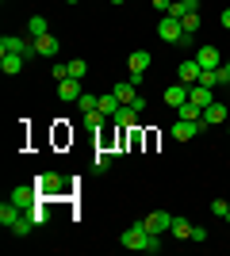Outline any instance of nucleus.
I'll return each mask as SVG.
<instances>
[{
    "instance_id": "obj_1",
    "label": "nucleus",
    "mask_w": 230,
    "mask_h": 256,
    "mask_svg": "<svg viewBox=\"0 0 230 256\" xmlns=\"http://www.w3.org/2000/svg\"><path fill=\"white\" fill-rule=\"evenodd\" d=\"M146 241H150V230H146L142 218H138V222H131V226L119 234V245L131 248V252H146Z\"/></svg>"
},
{
    "instance_id": "obj_2",
    "label": "nucleus",
    "mask_w": 230,
    "mask_h": 256,
    "mask_svg": "<svg viewBox=\"0 0 230 256\" xmlns=\"http://www.w3.org/2000/svg\"><path fill=\"white\" fill-rule=\"evenodd\" d=\"M35 188H39V195H69V180L62 176V172H43L39 180H35Z\"/></svg>"
},
{
    "instance_id": "obj_3",
    "label": "nucleus",
    "mask_w": 230,
    "mask_h": 256,
    "mask_svg": "<svg viewBox=\"0 0 230 256\" xmlns=\"http://www.w3.org/2000/svg\"><path fill=\"white\" fill-rule=\"evenodd\" d=\"M8 199L20 206V210H31V206H39V199H43V195H39V188H35V184H20V188H12Z\"/></svg>"
},
{
    "instance_id": "obj_4",
    "label": "nucleus",
    "mask_w": 230,
    "mask_h": 256,
    "mask_svg": "<svg viewBox=\"0 0 230 256\" xmlns=\"http://www.w3.org/2000/svg\"><path fill=\"white\" fill-rule=\"evenodd\" d=\"M0 54H23V58H35V42L20 38V34H4L0 38Z\"/></svg>"
},
{
    "instance_id": "obj_5",
    "label": "nucleus",
    "mask_w": 230,
    "mask_h": 256,
    "mask_svg": "<svg viewBox=\"0 0 230 256\" xmlns=\"http://www.w3.org/2000/svg\"><path fill=\"white\" fill-rule=\"evenodd\" d=\"M157 34H161L165 42H180V34H184V27H180V20H173V16H161V23H157Z\"/></svg>"
},
{
    "instance_id": "obj_6",
    "label": "nucleus",
    "mask_w": 230,
    "mask_h": 256,
    "mask_svg": "<svg viewBox=\"0 0 230 256\" xmlns=\"http://www.w3.org/2000/svg\"><path fill=\"white\" fill-rule=\"evenodd\" d=\"M85 96V88L77 76H66V80H58V100H66V104H77V100Z\"/></svg>"
},
{
    "instance_id": "obj_7",
    "label": "nucleus",
    "mask_w": 230,
    "mask_h": 256,
    "mask_svg": "<svg viewBox=\"0 0 230 256\" xmlns=\"http://www.w3.org/2000/svg\"><path fill=\"white\" fill-rule=\"evenodd\" d=\"M230 118V107L222 104V100H215L211 107H203V126H222Z\"/></svg>"
},
{
    "instance_id": "obj_8",
    "label": "nucleus",
    "mask_w": 230,
    "mask_h": 256,
    "mask_svg": "<svg viewBox=\"0 0 230 256\" xmlns=\"http://www.w3.org/2000/svg\"><path fill=\"white\" fill-rule=\"evenodd\" d=\"M142 222H146V230H150V234H169L173 214H169V210H153V214H146Z\"/></svg>"
},
{
    "instance_id": "obj_9",
    "label": "nucleus",
    "mask_w": 230,
    "mask_h": 256,
    "mask_svg": "<svg viewBox=\"0 0 230 256\" xmlns=\"http://www.w3.org/2000/svg\"><path fill=\"white\" fill-rule=\"evenodd\" d=\"M199 76H203V65H199L196 58L176 65V80H184V84H199Z\"/></svg>"
},
{
    "instance_id": "obj_10",
    "label": "nucleus",
    "mask_w": 230,
    "mask_h": 256,
    "mask_svg": "<svg viewBox=\"0 0 230 256\" xmlns=\"http://www.w3.org/2000/svg\"><path fill=\"white\" fill-rule=\"evenodd\" d=\"M199 130H203V122H192V118H176V122H173V138H176V142H192Z\"/></svg>"
},
{
    "instance_id": "obj_11",
    "label": "nucleus",
    "mask_w": 230,
    "mask_h": 256,
    "mask_svg": "<svg viewBox=\"0 0 230 256\" xmlns=\"http://www.w3.org/2000/svg\"><path fill=\"white\" fill-rule=\"evenodd\" d=\"M31 42H35V54H39V58H58V50H62L58 34H39V38H31Z\"/></svg>"
},
{
    "instance_id": "obj_12",
    "label": "nucleus",
    "mask_w": 230,
    "mask_h": 256,
    "mask_svg": "<svg viewBox=\"0 0 230 256\" xmlns=\"http://www.w3.org/2000/svg\"><path fill=\"white\" fill-rule=\"evenodd\" d=\"M111 122H115V126H119V130H134V126H138V111H134L131 104H123L119 111L111 115Z\"/></svg>"
},
{
    "instance_id": "obj_13",
    "label": "nucleus",
    "mask_w": 230,
    "mask_h": 256,
    "mask_svg": "<svg viewBox=\"0 0 230 256\" xmlns=\"http://www.w3.org/2000/svg\"><path fill=\"white\" fill-rule=\"evenodd\" d=\"M188 100L196 107H211L215 104V88H207V84H188Z\"/></svg>"
},
{
    "instance_id": "obj_14",
    "label": "nucleus",
    "mask_w": 230,
    "mask_h": 256,
    "mask_svg": "<svg viewBox=\"0 0 230 256\" xmlns=\"http://www.w3.org/2000/svg\"><path fill=\"white\" fill-rule=\"evenodd\" d=\"M196 62L203 65V69H219V65H222V54L215 50V46H199V50H196Z\"/></svg>"
},
{
    "instance_id": "obj_15",
    "label": "nucleus",
    "mask_w": 230,
    "mask_h": 256,
    "mask_svg": "<svg viewBox=\"0 0 230 256\" xmlns=\"http://www.w3.org/2000/svg\"><path fill=\"white\" fill-rule=\"evenodd\" d=\"M20 206H16V203H12V199H4V203H0V226H4V230H12V226H16V222H20Z\"/></svg>"
},
{
    "instance_id": "obj_16",
    "label": "nucleus",
    "mask_w": 230,
    "mask_h": 256,
    "mask_svg": "<svg viewBox=\"0 0 230 256\" xmlns=\"http://www.w3.org/2000/svg\"><path fill=\"white\" fill-rule=\"evenodd\" d=\"M184 100H188V84H184V80H176V84L165 88V104H169V107H180Z\"/></svg>"
},
{
    "instance_id": "obj_17",
    "label": "nucleus",
    "mask_w": 230,
    "mask_h": 256,
    "mask_svg": "<svg viewBox=\"0 0 230 256\" xmlns=\"http://www.w3.org/2000/svg\"><path fill=\"white\" fill-rule=\"evenodd\" d=\"M150 50H131V58H127V69H131V73H146V69H150Z\"/></svg>"
},
{
    "instance_id": "obj_18",
    "label": "nucleus",
    "mask_w": 230,
    "mask_h": 256,
    "mask_svg": "<svg viewBox=\"0 0 230 256\" xmlns=\"http://www.w3.org/2000/svg\"><path fill=\"white\" fill-rule=\"evenodd\" d=\"M23 62H27L23 54H0V69H4L8 76H16V73H20V69H23Z\"/></svg>"
},
{
    "instance_id": "obj_19",
    "label": "nucleus",
    "mask_w": 230,
    "mask_h": 256,
    "mask_svg": "<svg viewBox=\"0 0 230 256\" xmlns=\"http://www.w3.org/2000/svg\"><path fill=\"white\" fill-rule=\"evenodd\" d=\"M192 12H199V0H173L169 16H173V20H184V16H192Z\"/></svg>"
},
{
    "instance_id": "obj_20",
    "label": "nucleus",
    "mask_w": 230,
    "mask_h": 256,
    "mask_svg": "<svg viewBox=\"0 0 230 256\" xmlns=\"http://www.w3.org/2000/svg\"><path fill=\"white\" fill-rule=\"evenodd\" d=\"M176 118H192V122H203V107H196L192 100H184V104L176 107Z\"/></svg>"
},
{
    "instance_id": "obj_21",
    "label": "nucleus",
    "mask_w": 230,
    "mask_h": 256,
    "mask_svg": "<svg viewBox=\"0 0 230 256\" xmlns=\"http://www.w3.org/2000/svg\"><path fill=\"white\" fill-rule=\"evenodd\" d=\"M169 234L180 237V241H188V237H192V222H188V218H180V214H173V226H169Z\"/></svg>"
},
{
    "instance_id": "obj_22",
    "label": "nucleus",
    "mask_w": 230,
    "mask_h": 256,
    "mask_svg": "<svg viewBox=\"0 0 230 256\" xmlns=\"http://www.w3.org/2000/svg\"><path fill=\"white\" fill-rule=\"evenodd\" d=\"M35 230H39V226H35V222H31V214H27V210H23V214H20V222L12 226V234H16V237H31V234H35Z\"/></svg>"
},
{
    "instance_id": "obj_23",
    "label": "nucleus",
    "mask_w": 230,
    "mask_h": 256,
    "mask_svg": "<svg viewBox=\"0 0 230 256\" xmlns=\"http://www.w3.org/2000/svg\"><path fill=\"white\" fill-rule=\"evenodd\" d=\"M27 34H31V38H39V34H50V23H46V16H31V20H27Z\"/></svg>"
},
{
    "instance_id": "obj_24",
    "label": "nucleus",
    "mask_w": 230,
    "mask_h": 256,
    "mask_svg": "<svg viewBox=\"0 0 230 256\" xmlns=\"http://www.w3.org/2000/svg\"><path fill=\"white\" fill-rule=\"evenodd\" d=\"M111 92H115V96H119V104H131V100L138 96V88H134L131 80H119V84L111 88Z\"/></svg>"
},
{
    "instance_id": "obj_25",
    "label": "nucleus",
    "mask_w": 230,
    "mask_h": 256,
    "mask_svg": "<svg viewBox=\"0 0 230 256\" xmlns=\"http://www.w3.org/2000/svg\"><path fill=\"white\" fill-rule=\"evenodd\" d=\"M119 107H123V104H119V96H115V92H104V96H100V111H104V115H108V118L115 115Z\"/></svg>"
},
{
    "instance_id": "obj_26",
    "label": "nucleus",
    "mask_w": 230,
    "mask_h": 256,
    "mask_svg": "<svg viewBox=\"0 0 230 256\" xmlns=\"http://www.w3.org/2000/svg\"><path fill=\"white\" fill-rule=\"evenodd\" d=\"M77 111H81V115H88V111H100V96H92V92H85V96L77 100Z\"/></svg>"
},
{
    "instance_id": "obj_27",
    "label": "nucleus",
    "mask_w": 230,
    "mask_h": 256,
    "mask_svg": "<svg viewBox=\"0 0 230 256\" xmlns=\"http://www.w3.org/2000/svg\"><path fill=\"white\" fill-rule=\"evenodd\" d=\"M111 157H115V153L96 150V157H92V168H96V172H108V168H111Z\"/></svg>"
},
{
    "instance_id": "obj_28",
    "label": "nucleus",
    "mask_w": 230,
    "mask_h": 256,
    "mask_svg": "<svg viewBox=\"0 0 230 256\" xmlns=\"http://www.w3.org/2000/svg\"><path fill=\"white\" fill-rule=\"evenodd\" d=\"M85 73H88V62L73 58V62H69V76H77V80H85Z\"/></svg>"
},
{
    "instance_id": "obj_29",
    "label": "nucleus",
    "mask_w": 230,
    "mask_h": 256,
    "mask_svg": "<svg viewBox=\"0 0 230 256\" xmlns=\"http://www.w3.org/2000/svg\"><path fill=\"white\" fill-rule=\"evenodd\" d=\"M180 27H184V34H196V31H199V12L184 16V20H180Z\"/></svg>"
},
{
    "instance_id": "obj_30",
    "label": "nucleus",
    "mask_w": 230,
    "mask_h": 256,
    "mask_svg": "<svg viewBox=\"0 0 230 256\" xmlns=\"http://www.w3.org/2000/svg\"><path fill=\"white\" fill-rule=\"evenodd\" d=\"M27 214H31V222H35V226H46V222H50V214H46V206H43V203H39V206H31Z\"/></svg>"
},
{
    "instance_id": "obj_31",
    "label": "nucleus",
    "mask_w": 230,
    "mask_h": 256,
    "mask_svg": "<svg viewBox=\"0 0 230 256\" xmlns=\"http://www.w3.org/2000/svg\"><path fill=\"white\" fill-rule=\"evenodd\" d=\"M211 214H215V218H226V214H230V203H222V199H215V203H211Z\"/></svg>"
},
{
    "instance_id": "obj_32",
    "label": "nucleus",
    "mask_w": 230,
    "mask_h": 256,
    "mask_svg": "<svg viewBox=\"0 0 230 256\" xmlns=\"http://www.w3.org/2000/svg\"><path fill=\"white\" fill-rule=\"evenodd\" d=\"M153 8H157V16H169V8H173V0H150Z\"/></svg>"
},
{
    "instance_id": "obj_33",
    "label": "nucleus",
    "mask_w": 230,
    "mask_h": 256,
    "mask_svg": "<svg viewBox=\"0 0 230 256\" xmlns=\"http://www.w3.org/2000/svg\"><path fill=\"white\" fill-rule=\"evenodd\" d=\"M131 107H134V111H138V115H142V111H146V107H150V104H146V96H142V92H138V96L131 100Z\"/></svg>"
},
{
    "instance_id": "obj_34",
    "label": "nucleus",
    "mask_w": 230,
    "mask_h": 256,
    "mask_svg": "<svg viewBox=\"0 0 230 256\" xmlns=\"http://www.w3.org/2000/svg\"><path fill=\"white\" fill-rule=\"evenodd\" d=\"M188 241H207V230H203V226H192V237H188Z\"/></svg>"
},
{
    "instance_id": "obj_35",
    "label": "nucleus",
    "mask_w": 230,
    "mask_h": 256,
    "mask_svg": "<svg viewBox=\"0 0 230 256\" xmlns=\"http://www.w3.org/2000/svg\"><path fill=\"white\" fill-rule=\"evenodd\" d=\"M66 76H69V65L58 62V65H54V80H66Z\"/></svg>"
},
{
    "instance_id": "obj_36",
    "label": "nucleus",
    "mask_w": 230,
    "mask_h": 256,
    "mask_svg": "<svg viewBox=\"0 0 230 256\" xmlns=\"http://www.w3.org/2000/svg\"><path fill=\"white\" fill-rule=\"evenodd\" d=\"M219 20H222V27L230 31V8H222V16H219Z\"/></svg>"
},
{
    "instance_id": "obj_37",
    "label": "nucleus",
    "mask_w": 230,
    "mask_h": 256,
    "mask_svg": "<svg viewBox=\"0 0 230 256\" xmlns=\"http://www.w3.org/2000/svg\"><path fill=\"white\" fill-rule=\"evenodd\" d=\"M111 4H127V0H111Z\"/></svg>"
},
{
    "instance_id": "obj_38",
    "label": "nucleus",
    "mask_w": 230,
    "mask_h": 256,
    "mask_svg": "<svg viewBox=\"0 0 230 256\" xmlns=\"http://www.w3.org/2000/svg\"><path fill=\"white\" fill-rule=\"evenodd\" d=\"M226 138H230V126H226Z\"/></svg>"
},
{
    "instance_id": "obj_39",
    "label": "nucleus",
    "mask_w": 230,
    "mask_h": 256,
    "mask_svg": "<svg viewBox=\"0 0 230 256\" xmlns=\"http://www.w3.org/2000/svg\"><path fill=\"white\" fill-rule=\"evenodd\" d=\"M226 226H230V214H226Z\"/></svg>"
},
{
    "instance_id": "obj_40",
    "label": "nucleus",
    "mask_w": 230,
    "mask_h": 256,
    "mask_svg": "<svg viewBox=\"0 0 230 256\" xmlns=\"http://www.w3.org/2000/svg\"><path fill=\"white\" fill-rule=\"evenodd\" d=\"M69 4H77V0H69Z\"/></svg>"
},
{
    "instance_id": "obj_41",
    "label": "nucleus",
    "mask_w": 230,
    "mask_h": 256,
    "mask_svg": "<svg viewBox=\"0 0 230 256\" xmlns=\"http://www.w3.org/2000/svg\"><path fill=\"white\" fill-rule=\"evenodd\" d=\"M226 69H230V62H226Z\"/></svg>"
}]
</instances>
